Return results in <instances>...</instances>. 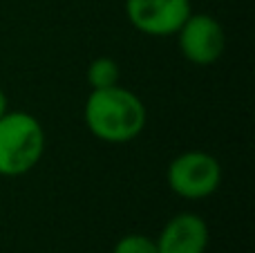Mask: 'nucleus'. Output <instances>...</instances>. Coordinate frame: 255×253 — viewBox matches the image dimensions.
I'll return each mask as SVG.
<instances>
[{
	"label": "nucleus",
	"instance_id": "nucleus-1",
	"mask_svg": "<svg viewBox=\"0 0 255 253\" xmlns=\"http://www.w3.org/2000/svg\"><path fill=\"white\" fill-rule=\"evenodd\" d=\"M88 130L106 143H128L136 139L145 128L148 110L134 92L121 88L92 90L83 108Z\"/></svg>",
	"mask_w": 255,
	"mask_h": 253
},
{
	"label": "nucleus",
	"instance_id": "nucleus-2",
	"mask_svg": "<svg viewBox=\"0 0 255 253\" xmlns=\"http://www.w3.org/2000/svg\"><path fill=\"white\" fill-rule=\"evenodd\" d=\"M45 130L34 115L7 110L0 117V175L18 177L40 164Z\"/></svg>",
	"mask_w": 255,
	"mask_h": 253
},
{
	"label": "nucleus",
	"instance_id": "nucleus-3",
	"mask_svg": "<svg viewBox=\"0 0 255 253\" xmlns=\"http://www.w3.org/2000/svg\"><path fill=\"white\" fill-rule=\"evenodd\" d=\"M166 182L184 200H206L220 188L222 166L211 152L186 150L168 164Z\"/></svg>",
	"mask_w": 255,
	"mask_h": 253
},
{
	"label": "nucleus",
	"instance_id": "nucleus-4",
	"mask_svg": "<svg viewBox=\"0 0 255 253\" xmlns=\"http://www.w3.org/2000/svg\"><path fill=\"white\" fill-rule=\"evenodd\" d=\"M175 36L181 56L193 65H213L224 54V29L211 13H190Z\"/></svg>",
	"mask_w": 255,
	"mask_h": 253
},
{
	"label": "nucleus",
	"instance_id": "nucleus-5",
	"mask_svg": "<svg viewBox=\"0 0 255 253\" xmlns=\"http://www.w3.org/2000/svg\"><path fill=\"white\" fill-rule=\"evenodd\" d=\"M190 13V0H126L128 22L154 38L175 36Z\"/></svg>",
	"mask_w": 255,
	"mask_h": 253
},
{
	"label": "nucleus",
	"instance_id": "nucleus-6",
	"mask_svg": "<svg viewBox=\"0 0 255 253\" xmlns=\"http://www.w3.org/2000/svg\"><path fill=\"white\" fill-rule=\"evenodd\" d=\"M159 253H206L208 224L197 213H177L163 224L157 240Z\"/></svg>",
	"mask_w": 255,
	"mask_h": 253
},
{
	"label": "nucleus",
	"instance_id": "nucleus-7",
	"mask_svg": "<svg viewBox=\"0 0 255 253\" xmlns=\"http://www.w3.org/2000/svg\"><path fill=\"white\" fill-rule=\"evenodd\" d=\"M85 79H88V85L92 90L112 88V85L119 83V65L108 56H99L88 65Z\"/></svg>",
	"mask_w": 255,
	"mask_h": 253
},
{
	"label": "nucleus",
	"instance_id": "nucleus-8",
	"mask_svg": "<svg viewBox=\"0 0 255 253\" xmlns=\"http://www.w3.org/2000/svg\"><path fill=\"white\" fill-rule=\"evenodd\" d=\"M112 253H159L157 242L143 233H128L115 245Z\"/></svg>",
	"mask_w": 255,
	"mask_h": 253
},
{
	"label": "nucleus",
	"instance_id": "nucleus-9",
	"mask_svg": "<svg viewBox=\"0 0 255 253\" xmlns=\"http://www.w3.org/2000/svg\"><path fill=\"white\" fill-rule=\"evenodd\" d=\"M9 110V101H7V94L2 92V90H0V117L4 115V112Z\"/></svg>",
	"mask_w": 255,
	"mask_h": 253
}]
</instances>
